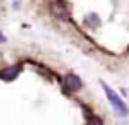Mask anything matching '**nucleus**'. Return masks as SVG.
<instances>
[{"label":"nucleus","mask_w":129,"mask_h":125,"mask_svg":"<svg viewBox=\"0 0 129 125\" xmlns=\"http://www.w3.org/2000/svg\"><path fill=\"white\" fill-rule=\"evenodd\" d=\"M85 21H87L89 25H99V17H97V15H89Z\"/></svg>","instance_id":"39448f33"},{"label":"nucleus","mask_w":129,"mask_h":125,"mask_svg":"<svg viewBox=\"0 0 129 125\" xmlns=\"http://www.w3.org/2000/svg\"><path fill=\"white\" fill-rule=\"evenodd\" d=\"M101 85H103V89H105V95L108 97V101H110V104H112V108L116 110L120 116H127V114H129V108L125 106V102L121 101L120 97H118L116 93H114V89H110L108 85L105 84V81H101Z\"/></svg>","instance_id":"f257e3e1"},{"label":"nucleus","mask_w":129,"mask_h":125,"mask_svg":"<svg viewBox=\"0 0 129 125\" xmlns=\"http://www.w3.org/2000/svg\"><path fill=\"white\" fill-rule=\"evenodd\" d=\"M51 13L57 19H69L70 17V6L69 2H63V0H55L51 4Z\"/></svg>","instance_id":"f03ea898"},{"label":"nucleus","mask_w":129,"mask_h":125,"mask_svg":"<svg viewBox=\"0 0 129 125\" xmlns=\"http://www.w3.org/2000/svg\"><path fill=\"white\" fill-rule=\"evenodd\" d=\"M82 87V80L76 76V74H64L63 76V89L64 91H78V89Z\"/></svg>","instance_id":"7ed1b4c3"},{"label":"nucleus","mask_w":129,"mask_h":125,"mask_svg":"<svg viewBox=\"0 0 129 125\" xmlns=\"http://www.w3.org/2000/svg\"><path fill=\"white\" fill-rule=\"evenodd\" d=\"M91 125H103V121L99 119V117H93V119H91Z\"/></svg>","instance_id":"423d86ee"},{"label":"nucleus","mask_w":129,"mask_h":125,"mask_svg":"<svg viewBox=\"0 0 129 125\" xmlns=\"http://www.w3.org/2000/svg\"><path fill=\"white\" fill-rule=\"evenodd\" d=\"M19 76V66H8V68H4L2 72H0V78L2 80H6V81H12V80H15V78Z\"/></svg>","instance_id":"20e7f679"}]
</instances>
